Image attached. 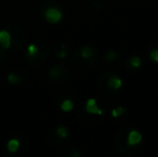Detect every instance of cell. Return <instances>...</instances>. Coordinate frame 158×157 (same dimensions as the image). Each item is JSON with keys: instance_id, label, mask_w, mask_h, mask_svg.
<instances>
[{"instance_id": "1", "label": "cell", "mask_w": 158, "mask_h": 157, "mask_svg": "<svg viewBox=\"0 0 158 157\" xmlns=\"http://www.w3.org/2000/svg\"><path fill=\"white\" fill-rule=\"evenodd\" d=\"M51 46L48 41L43 39H37L27 46L26 60L31 66H41L50 56Z\"/></svg>"}, {"instance_id": "2", "label": "cell", "mask_w": 158, "mask_h": 157, "mask_svg": "<svg viewBox=\"0 0 158 157\" xmlns=\"http://www.w3.org/2000/svg\"><path fill=\"white\" fill-rule=\"evenodd\" d=\"M130 126L127 127H123L121 129H118V131L115 134L114 139V144L115 147L121 152V154H123L124 156H135L138 154H140L143 150V144L138 145V147H129L126 140L127 132H128Z\"/></svg>"}, {"instance_id": "3", "label": "cell", "mask_w": 158, "mask_h": 157, "mask_svg": "<svg viewBox=\"0 0 158 157\" xmlns=\"http://www.w3.org/2000/svg\"><path fill=\"white\" fill-rule=\"evenodd\" d=\"M70 76V69L68 65L63 63L55 64L48 72V79L53 87H59L66 84Z\"/></svg>"}, {"instance_id": "4", "label": "cell", "mask_w": 158, "mask_h": 157, "mask_svg": "<svg viewBox=\"0 0 158 157\" xmlns=\"http://www.w3.org/2000/svg\"><path fill=\"white\" fill-rule=\"evenodd\" d=\"M6 29L11 35V48L12 51H19L26 44L27 41V35L24 31L23 28L15 24H8L6 26Z\"/></svg>"}, {"instance_id": "5", "label": "cell", "mask_w": 158, "mask_h": 157, "mask_svg": "<svg viewBox=\"0 0 158 157\" xmlns=\"http://www.w3.org/2000/svg\"><path fill=\"white\" fill-rule=\"evenodd\" d=\"M106 115H97V114H90L84 110V111L77 112V118L82 125L86 127H96L100 125L106 119Z\"/></svg>"}, {"instance_id": "6", "label": "cell", "mask_w": 158, "mask_h": 157, "mask_svg": "<svg viewBox=\"0 0 158 157\" xmlns=\"http://www.w3.org/2000/svg\"><path fill=\"white\" fill-rule=\"evenodd\" d=\"M71 60L74 67L80 70H89L94 68L98 63V58L95 59H83L77 55V51H74L71 56Z\"/></svg>"}, {"instance_id": "7", "label": "cell", "mask_w": 158, "mask_h": 157, "mask_svg": "<svg viewBox=\"0 0 158 157\" xmlns=\"http://www.w3.org/2000/svg\"><path fill=\"white\" fill-rule=\"evenodd\" d=\"M110 73H111V71H103L97 80L98 89H99L100 93H102L106 97H114L115 95H116V92H113L108 85V79H109Z\"/></svg>"}, {"instance_id": "8", "label": "cell", "mask_w": 158, "mask_h": 157, "mask_svg": "<svg viewBox=\"0 0 158 157\" xmlns=\"http://www.w3.org/2000/svg\"><path fill=\"white\" fill-rule=\"evenodd\" d=\"M126 140L129 147H138V145H141L143 136H142V134L139 130L135 129V128L130 126L128 132H127Z\"/></svg>"}, {"instance_id": "9", "label": "cell", "mask_w": 158, "mask_h": 157, "mask_svg": "<svg viewBox=\"0 0 158 157\" xmlns=\"http://www.w3.org/2000/svg\"><path fill=\"white\" fill-rule=\"evenodd\" d=\"M44 17L45 19L51 24H56L58 22H60V19H63V12L61 10H59L58 8L55 6H51L48 8L44 12Z\"/></svg>"}, {"instance_id": "10", "label": "cell", "mask_w": 158, "mask_h": 157, "mask_svg": "<svg viewBox=\"0 0 158 157\" xmlns=\"http://www.w3.org/2000/svg\"><path fill=\"white\" fill-rule=\"evenodd\" d=\"M77 53L81 58L83 59H95L98 58V52L95 48L90 45H83L81 48H77Z\"/></svg>"}, {"instance_id": "11", "label": "cell", "mask_w": 158, "mask_h": 157, "mask_svg": "<svg viewBox=\"0 0 158 157\" xmlns=\"http://www.w3.org/2000/svg\"><path fill=\"white\" fill-rule=\"evenodd\" d=\"M84 110H85L87 113L90 114H97V115H106V110H102L98 107L97 101L94 98H90L86 101L85 107H84Z\"/></svg>"}, {"instance_id": "12", "label": "cell", "mask_w": 158, "mask_h": 157, "mask_svg": "<svg viewBox=\"0 0 158 157\" xmlns=\"http://www.w3.org/2000/svg\"><path fill=\"white\" fill-rule=\"evenodd\" d=\"M141 57L138 56V55H133L130 58L128 59V61L125 64V69L127 72L129 73H132V72H135L140 67H141Z\"/></svg>"}, {"instance_id": "13", "label": "cell", "mask_w": 158, "mask_h": 157, "mask_svg": "<svg viewBox=\"0 0 158 157\" xmlns=\"http://www.w3.org/2000/svg\"><path fill=\"white\" fill-rule=\"evenodd\" d=\"M108 85L113 92H117L118 89H121L123 86V81L119 76H117L116 74H114L113 72H111L108 79Z\"/></svg>"}, {"instance_id": "14", "label": "cell", "mask_w": 158, "mask_h": 157, "mask_svg": "<svg viewBox=\"0 0 158 157\" xmlns=\"http://www.w3.org/2000/svg\"><path fill=\"white\" fill-rule=\"evenodd\" d=\"M0 46L3 50L11 48V35L6 29L0 30Z\"/></svg>"}, {"instance_id": "15", "label": "cell", "mask_w": 158, "mask_h": 157, "mask_svg": "<svg viewBox=\"0 0 158 157\" xmlns=\"http://www.w3.org/2000/svg\"><path fill=\"white\" fill-rule=\"evenodd\" d=\"M19 145H21V143H19V141L17 139H11L6 143V149H8V151L10 153H15V152L19 151Z\"/></svg>"}, {"instance_id": "16", "label": "cell", "mask_w": 158, "mask_h": 157, "mask_svg": "<svg viewBox=\"0 0 158 157\" xmlns=\"http://www.w3.org/2000/svg\"><path fill=\"white\" fill-rule=\"evenodd\" d=\"M55 134H56V136L58 137V138L60 139H66L67 137L69 136V130L67 127H64L63 125H59L56 127V129H55Z\"/></svg>"}, {"instance_id": "17", "label": "cell", "mask_w": 158, "mask_h": 157, "mask_svg": "<svg viewBox=\"0 0 158 157\" xmlns=\"http://www.w3.org/2000/svg\"><path fill=\"white\" fill-rule=\"evenodd\" d=\"M73 108H74V103H73V101L70 100V99L64 100L60 105V109L63 110L64 112H70Z\"/></svg>"}, {"instance_id": "18", "label": "cell", "mask_w": 158, "mask_h": 157, "mask_svg": "<svg viewBox=\"0 0 158 157\" xmlns=\"http://www.w3.org/2000/svg\"><path fill=\"white\" fill-rule=\"evenodd\" d=\"M126 112H127L126 108H124V107H117L116 109H113L112 111H111V114H112L113 118H119V116L125 115Z\"/></svg>"}, {"instance_id": "19", "label": "cell", "mask_w": 158, "mask_h": 157, "mask_svg": "<svg viewBox=\"0 0 158 157\" xmlns=\"http://www.w3.org/2000/svg\"><path fill=\"white\" fill-rule=\"evenodd\" d=\"M117 57V53L115 52V51L111 50V51H108V52L104 54V60L106 61V63H111V61H114L115 59H116Z\"/></svg>"}, {"instance_id": "20", "label": "cell", "mask_w": 158, "mask_h": 157, "mask_svg": "<svg viewBox=\"0 0 158 157\" xmlns=\"http://www.w3.org/2000/svg\"><path fill=\"white\" fill-rule=\"evenodd\" d=\"M6 80H8V82H9V83H11V84H19V82H21V78H19V76H17V74H15V73L8 74Z\"/></svg>"}, {"instance_id": "21", "label": "cell", "mask_w": 158, "mask_h": 157, "mask_svg": "<svg viewBox=\"0 0 158 157\" xmlns=\"http://www.w3.org/2000/svg\"><path fill=\"white\" fill-rule=\"evenodd\" d=\"M150 58L154 63L158 64V48H152V50H150Z\"/></svg>"}, {"instance_id": "22", "label": "cell", "mask_w": 158, "mask_h": 157, "mask_svg": "<svg viewBox=\"0 0 158 157\" xmlns=\"http://www.w3.org/2000/svg\"><path fill=\"white\" fill-rule=\"evenodd\" d=\"M67 56V51L64 50V45H61V48L59 51H56V57L58 58H64Z\"/></svg>"}, {"instance_id": "23", "label": "cell", "mask_w": 158, "mask_h": 157, "mask_svg": "<svg viewBox=\"0 0 158 157\" xmlns=\"http://www.w3.org/2000/svg\"><path fill=\"white\" fill-rule=\"evenodd\" d=\"M148 48L152 50V48H158V37H155L150 41L148 43Z\"/></svg>"}, {"instance_id": "24", "label": "cell", "mask_w": 158, "mask_h": 157, "mask_svg": "<svg viewBox=\"0 0 158 157\" xmlns=\"http://www.w3.org/2000/svg\"><path fill=\"white\" fill-rule=\"evenodd\" d=\"M90 4H92V9L94 11H99L101 9V3L99 1H97V0H93Z\"/></svg>"}, {"instance_id": "25", "label": "cell", "mask_w": 158, "mask_h": 157, "mask_svg": "<svg viewBox=\"0 0 158 157\" xmlns=\"http://www.w3.org/2000/svg\"><path fill=\"white\" fill-rule=\"evenodd\" d=\"M6 54L2 51V48H0V65L3 64V61L6 60Z\"/></svg>"}, {"instance_id": "26", "label": "cell", "mask_w": 158, "mask_h": 157, "mask_svg": "<svg viewBox=\"0 0 158 157\" xmlns=\"http://www.w3.org/2000/svg\"><path fill=\"white\" fill-rule=\"evenodd\" d=\"M138 2H139V3H150L151 1H152V0H137Z\"/></svg>"}]
</instances>
